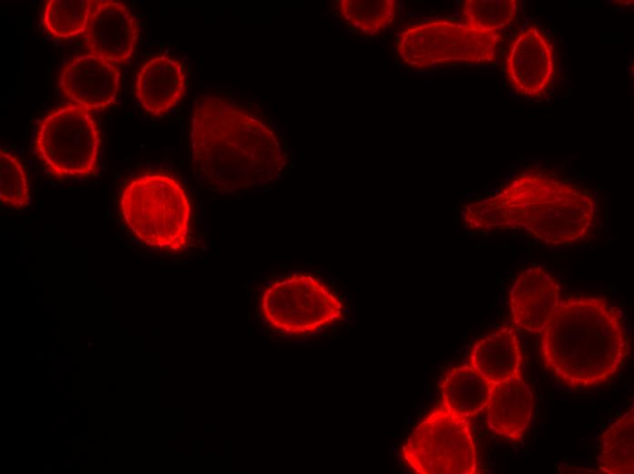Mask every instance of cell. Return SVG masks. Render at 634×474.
Returning a JSON list of instances; mask_svg holds the SVG:
<instances>
[{
  "label": "cell",
  "instance_id": "cell-1",
  "mask_svg": "<svg viewBox=\"0 0 634 474\" xmlns=\"http://www.w3.org/2000/svg\"><path fill=\"white\" fill-rule=\"evenodd\" d=\"M190 140L196 173L215 191L259 188L273 180L285 164L275 133L221 97L206 95L197 101Z\"/></svg>",
  "mask_w": 634,
  "mask_h": 474
},
{
  "label": "cell",
  "instance_id": "cell-2",
  "mask_svg": "<svg viewBox=\"0 0 634 474\" xmlns=\"http://www.w3.org/2000/svg\"><path fill=\"white\" fill-rule=\"evenodd\" d=\"M538 335L545 366L572 389L608 381L629 353L621 312L598 296L560 300Z\"/></svg>",
  "mask_w": 634,
  "mask_h": 474
},
{
  "label": "cell",
  "instance_id": "cell-3",
  "mask_svg": "<svg viewBox=\"0 0 634 474\" xmlns=\"http://www.w3.org/2000/svg\"><path fill=\"white\" fill-rule=\"evenodd\" d=\"M592 194L540 173H522L499 192L465 205L466 227L521 228L554 246L574 243L589 232L595 218Z\"/></svg>",
  "mask_w": 634,
  "mask_h": 474
},
{
  "label": "cell",
  "instance_id": "cell-4",
  "mask_svg": "<svg viewBox=\"0 0 634 474\" xmlns=\"http://www.w3.org/2000/svg\"><path fill=\"white\" fill-rule=\"evenodd\" d=\"M122 217L142 242L170 251L184 249L190 232V204L186 191L173 177L144 174L123 189Z\"/></svg>",
  "mask_w": 634,
  "mask_h": 474
},
{
  "label": "cell",
  "instance_id": "cell-5",
  "mask_svg": "<svg viewBox=\"0 0 634 474\" xmlns=\"http://www.w3.org/2000/svg\"><path fill=\"white\" fill-rule=\"evenodd\" d=\"M502 39L498 32L438 18L403 29L396 37L395 51L403 64L416 69L453 63L480 65L496 60Z\"/></svg>",
  "mask_w": 634,
  "mask_h": 474
},
{
  "label": "cell",
  "instance_id": "cell-6",
  "mask_svg": "<svg viewBox=\"0 0 634 474\" xmlns=\"http://www.w3.org/2000/svg\"><path fill=\"white\" fill-rule=\"evenodd\" d=\"M402 457L418 474H474L477 455L468 418L440 405L413 430Z\"/></svg>",
  "mask_w": 634,
  "mask_h": 474
},
{
  "label": "cell",
  "instance_id": "cell-7",
  "mask_svg": "<svg viewBox=\"0 0 634 474\" xmlns=\"http://www.w3.org/2000/svg\"><path fill=\"white\" fill-rule=\"evenodd\" d=\"M35 148L38 159L54 176H90L97 166L99 131L86 108L69 104L41 120Z\"/></svg>",
  "mask_w": 634,
  "mask_h": 474
},
{
  "label": "cell",
  "instance_id": "cell-8",
  "mask_svg": "<svg viewBox=\"0 0 634 474\" xmlns=\"http://www.w3.org/2000/svg\"><path fill=\"white\" fill-rule=\"evenodd\" d=\"M343 304L329 287L311 274L296 273L272 283L261 299L264 320L285 334L313 333L339 321Z\"/></svg>",
  "mask_w": 634,
  "mask_h": 474
},
{
  "label": "cell",
  "instance_id": "cell-9",
  "mask_svg": "<svg viewBox=\"0 0 634 474\" xmlns=\"http://www.w3.org/2000/svg\"><path fill=\"white\" fill-rule=\"evenodd\" d=\"M511 88L520 96L536 98L550 88L556 71L550 38L536 25L527 26L511 41L506 57Z\"/></svg>",
  "mask_w": 634,
  "mask_h": 474
},
{
  "label": "cell",
  "instance_id": "cell-10",
  "mask_svg": "<svg viewBox=\"0 0 634 474\" xmlns=\"http://www.w3.org/2000/svg\"><path fill=\"white\" fill-rule=\"evenodd\" d=\"M138 37V23L120 2L94 1L85 31L90 54L118 67L133 55Z\"/></svg>",
  "mask_w": 634,
  "mask_h": 474
},
{
  "label": "cell",
  "instance_id": "cell-11",
  "mask_svg": "<svg viewBox=\"0 0 634 474\" xmlns=\"http://www.w3.org/2000/svg\"><path fill=\"white\" fill-rule=\"evenodd\" d=\"M560 301L556 279L539 266L522 271L509 293L512 325L520 330L539 335Z\"/></svg>",
  "mask_w": 634,
  "mask_h": 474
},
{
  "label": "cell",
  "instance_id": "cell-12",
  "mask_svg": "<svg viewBox=\"0 0 634 474\" xmlns=\"http://www.w3.org/2000/svg\"><path fill=\"white\" fill-rule=\"evenodd\" d=\"M59 88L70 100L87 110L104 109L117 98L119 71L95 55L78 56L63 68Z\"/></svg>",
  "mask_w": 634,
  "mask_h": 474
},
{
  "label": "cell",
  "instance_id": "cell-13",
  "mask_svg": "<svg viewBox=\"0 0 634 474\" xmlns=\"http://www.w3.org/2000/svg\"><path fill=\"white\" fill-rule=\"evenodd\" d=\"M533 394L521 376L489 384L486 409L488 428L510 441H521L533 413Z\"/></svg>",
  "mask_w": 634,
  "mask_h": 474
},
{
  "label": "cell",
  "instance_id": "cell-14",
  "mask_svg": "<svg viewBox=\"0 0 634 474\" xmlns=\"http://www.w3.org/2000/svg\"><path fill=\"white\" fill-rule=\"evenodd\" d=\"M186 79L184 67L178 59L156 57L148 60L138 74L137 98L148 113L162 116L182 98Z\"/></svg>",
  "mask_w": 634,
  "mask_h": 474
},
{
  "label": "cell",
  "instance_id": "cell-15",
  "mask_svg": "<svg viewBox=\"0 0 634 474\" xmlns=\"http://www.w3.org/2000/svg\"><path fill=\"white\" fill-rule=\"evenodd\" d=\"M523 356L519 337L511 326L484 335L473 345L469 365L489 383L520 376Z\"/></svg>",
  "mask_w": 634,
  "mask_h": 474
},
{
  "label": "cell",
  "instance_id": "cell-16",
  "mask_svg": "<svg viewBox=\"0 0 634 474\" xmlns=\"http://www.w3.org/2000/svg\"><path fill=\"white\" fill-rule=\"evenodd\" d=\"M440 392V405L469 419L486 409L489 383L471 365H463L445 374Z\"/></svg>",
  "mask_w": 634,
  "mask_h": 474
},
{
  "label": "cell",
  "instance_id": "cell-17",
  "mask_svg": "<svg viewBox=\"0 0 634 474\" xmlns=\"http://www.w3.org/2000/svg\"><path fill=\"white\" fill-rule=\"evenodd\" d=\"M633 407L611 424L602 436L599 469L608 474L634 472Z\"/></svg>",
  "mask_w": 634,
  "mask_h": 474
},
{
  "label": "cell",
  "instance_id": "cell-18",
  "mask_svg": "<svg viewBox=\"0 0 634 474\" xmlns=\"http://www.w3.org/2000/svg\"><path fill=\"white\" fill-rule=\"evenodd\" d=\"M337 3L343 18L357 32L368 36L387 28L398 12L395 0H340Z\"/></svg>",
  "mask_w": 634,
  "mask_h": 474
},
{
  "label": "cell",
  "instance_id": "cell-19",
  "mask_svg": "<svg viewBox=\"0 0 634 474\" xmlns=\"http://www.w3.org/2000/svg\"><path fill=\"white\" fill-rule=\"evenodd\" d=\"M93 4L88 0H50L44 9L43 24L56 37L85 34Z\"/></svg>",
  "mask_w": 634,
  "mask_h": 474
},
{
  "label": "cell",
  "instance_id": "cell-20",
  "mask_svg": "<svg viewBox=\"0 0 634 474\" xmlns=\"http://www.w3.org/2000/svg\"><path fill=\"white\" fill-rule=\"evenodd\" d=\"M519 3L518 0H465L461 6L463 21L482 30L498 32L514 22Z\"/></svg>",
  "mask_w": 634,
  "mask_h": 474
},
{
  "label": "cell",
  "instance_id": "cell-21",
  "mask_svg": "<svg viewBox=\"0 0 634 474\" xmlns=\"http://www.w3.org/2000/svg\"><path fill=\"white\" fill-rule=\"evenodd\" d=\"M0 201L20 209L29 203V189L23 165L12 153L0 150Z\"/></svg>",
  "mask_w": 634,
  "mask_h": 474
}]
</instances>
